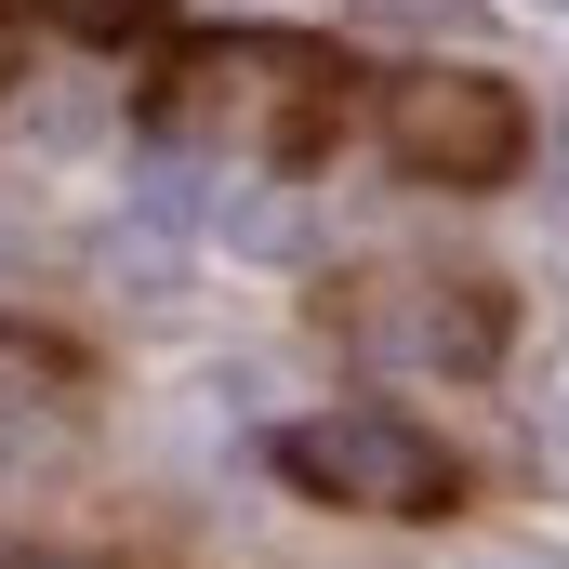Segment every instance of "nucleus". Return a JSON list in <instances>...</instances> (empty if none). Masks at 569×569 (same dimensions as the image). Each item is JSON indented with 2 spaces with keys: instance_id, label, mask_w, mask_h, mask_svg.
<instances>
[{
  "instance_id": "obj_1",
  "label": "nucleus",
  "mask_w": 569,
  "mask_h": 569,
  "mask_svg": "<svg viewBox=\"0 0 569 569\" xmlns=\"http://www.w3.org/2000/svg\"><path fill=\"white\" fill-rule=\"evenodd\" d=\"M345 133V67L318 40L239 27V40H186L159 80V146H199L226 172H291Z\"/></svg>"
},
{
  "instance_id": "obj_2",
  "label": "nucleus",
  "mask_w": 569,
  "mask_h": 569,
  "mask_svg": "<svg viewBox=\"0 0 569 569\" xmlns=\"http://www.w3.org/2000/svg\"><path fill=\"white\" fill-rule=\"evenodd\" d=\"M279 477L318 503H358V517H437L450 503V450L411 411H318L279 437Z\"/></svg>"
},
{
  "instance_id": "obj_3",
  "label": "nucleus",
  "mask_w": 569,
  "mask_h": 569,
  "mask_svg": "<svg viewBox=\"0 0 569 569\" xmlns=\"http://www.w3.org/2000/svg\"><path fill=\"white\" fill-rule=\"evenodd\" d=\"M385 146H398L411 186H503L530 159V107L490 67H411L385 93Z\"/></svg>"
},
{
  "instance_id": "obj_4",
  "label": "nucleus",
  "mask_w": 569,
  "mask_h": 569,
  "mask_svg": "<svg viewBox=\"0 0 569 569\" xmlns=\"http://www.w3.org/2000/svg\"><path fill=\"white\" fill-rule=\"evenodd\" d=\"M345 345L385 371H490L503 358V291L490 279H371L345 305Z\"/></svg>"
},
{
  "instance_id": "obj_5",
  "label": "nucleus",
  "mask_w": 569,
  "mask_h": 569,
  "mask_svg": "<svg viewBox=\"0 0 569 569\" xmlns=\"http://www.w3.org/2000/svg\"><path fill=\"white\" fill-rule=\"evenodd\" d=\"M67 450H80V398H67V371L27 358V345H0V477H53Z\"/></svg>"
},
{
  "instance_id": "obj_6",
  "label": "nucleus",
  "mask_w": 569,
  "mask_h": 569,
  "mask_svg": "<svg viewBox=\"0 0 569 569\" xmlns=\"http://www.w3.org/2000/svg\"><path fill=\"white\" fill-rule=\"evenodd\" d=\"M40 13H67V27H93V40H120V27H146L159 0H40Z\"/></svg>"
},
{
  "instance_id": "obj_7",
  "label": "nucleus",
  "mask_w": 569,
  "mask_h": 569,
  "mask_svg": "<svg viewBox=\"0 0 569 569\" xmlns=\"http://www.w3.org/2000/svg\"><path fill=\"white\" fill-rule=\"evenodd\" d=\"M450 569H569V543H463Z\"/></svg>"
},
{
  "instance_id": "obj_8",
  "label": "nucleus",
  "mask_w": 569,
  "mask_h": 569,
  "mask_svg": "<svg viewBox=\"0 0 569 569\" xmlns=\"http://www.w3.org/2000/svg\"><path fill=\"white\" fill-rule=\"evenodd\" d=\"M27 80V27H13V0H0V93Z\"/></svg>"
},
{
  "instance_id": "obj_9",
  "label": "nucleus",
  "mask_w": 569,
  "mask_h": 569,
  "mask_svg": "<svg viewBox=\"0 0 569 569\" xmlns=\"http://www.w3.org/2000/svg\"><path fill=\"white\" fill-rule=\"evenodd\" d=\"M543 159H557V212H569V120H557V133H543Z\"/></svg>"
},
{
  "instance_id": "obj_10",
  "label": "nucleus",
  "mask_w": 569,
  "mask_h": 569,
  "mask_svg": "<svg viewBox=\"0 0 569 569\" xmlns=\"http://www.w3.org/2000/svg\"><path fill=\"white\" fill-rule=\"evenodd\" d=\"M543 425H557V437H569V371H557V398H543Z\"/></svg>"
},
{
  "instance_id": "obj_11",
  "label": "nucleus",
  "mask_w": 569,
  "mask_h": 569,
  "mask_svg": "<svg viewBox=\"0 0 569 569\" xmlns=\"http://www.w3.org/2000/svg\"><path fill=\"white\" fill-rule=\"evenodd\" d=\"M13 569H93V557H13Z\"/></svg>"
}]
</instances>
